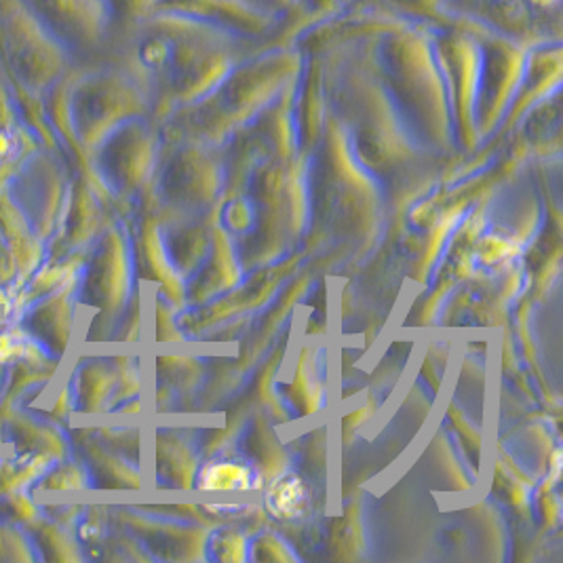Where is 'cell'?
I'll use <instances>...</instances> for the list:
<instances>
[{"label": "cell", "instance_id": "cell-3", "mask_svg": "<svg viewBox=\"0 0 563 563\" xmlns=\"http://www.w3.org/2000/svg\"><path fill=\"white\" fill-rule=\"evenodd\" d=\"M24 351V344L15 342L11 335H0V363H4L7 358L15 357Z\"/></svg>", "mask_w": 563, "mask_h": 563}, {"label": "cell", "instance_id": "cell-1", "mask_svg": "<svg viewBox=\"0 0 563 563\" xmlns=\"http://www.w3.org/2000/svg\"><path fill=\"white\" fill-rule=\"evenodd\" d=\"M0 57L27 98L52 87L64 70V45L26 0H0Z\"/></svg>", "mask_w": 563, "mask_h": 563}, {"label": "cell", "instance_id": "cell-2", "mask_svg": "<svg viewBox=\"0 0 563 563\" xmlns=\"http://www.w3.org/2000/svg\"><path fill=\"white\" fill-rule=\"evenodd\" d=\"M26 4L62 45L91 41L102 24V0H26Z\"/></svg>", "mask_w": 563, "mask_h": 563}]
</instances>
